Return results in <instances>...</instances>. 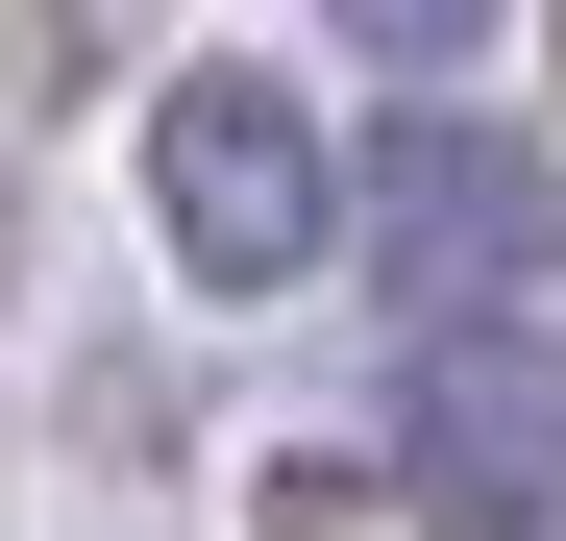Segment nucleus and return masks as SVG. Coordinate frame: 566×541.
I'll return each instance as SVG.
<instances>
[{
	"label": "nucleus",
	"instance_id": "nucleus-3",
	"mask_svg": "<svg viewBox=\"0 0 566 541\" xmlns=\"http://www.w3.org/2000/svg\"><path fill=\"white\" fill-rule=\"evenodd\" d=\"M369 222H395V296H419V344H443V320H517V270H542V172H517V124H395Z\"/></svg>",
	"mask_w": 566,
	"mask_h": 541
},
{
	"label": "nucleus",
	"instance_id": "nucleus-1",
	"mask_svg": "<svg viewBox=\"0 0 566 541\" xmlns=\"http://www.w3.org/2000/svg\"><path fill=\"white\" fill-rule=\"evenodd\" d=\"M395 492L443 541H566V344L542 320H443L395 370Z\"/></svg>",
	"mask_w": 566,
	"mask_h": 541
},
{
	"label": "nucleus",
	"instance_id": "nucleus-2",
	"mask_svg": "<svg viewBox=\"0 0 566 541\" xmlns=\"http://www.w3.org/2000/svg\"><path fill=\"white\" fill-rule=\"evenodd\" d=\"M148 198H172V246H198L222 296H271V270H321L345 148H321V99H296V74H198V99L148 124Z\"/></svg>",
	"mask_w": 566,
	"mask_h": 541
}]
</instances>
